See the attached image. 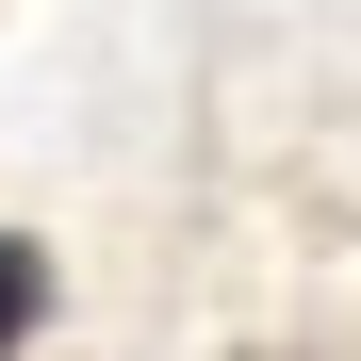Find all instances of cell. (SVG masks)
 <instances>
[{
    "label": "cell",
    "instance_id": "1",
    "mask_svg": "<svg viewBox=\"0 0 361 361\" xmlns=\"http://www.w3.org/2000/svg\"><path fill=\"white\" fill-rule=\"evenodd\" d=\"M49 329V247H17V230H0V361H17Z\"/></svg>",
    "mask_w": 361,
    "mask_h": 361
}]
</instances>
